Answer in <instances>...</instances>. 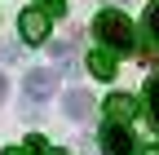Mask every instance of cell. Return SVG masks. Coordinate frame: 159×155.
Returning a JSON list of instances; mask_svg holds the SVG:
<instances>
[{"label":"cell","instance_id":"14","mask_svg":"<svg viewBox=\"0 0 159 155\" xmlns=\"http://www.w3.org/2000/svg\"><path fill=\"white\" fill-rule=\"evenodd\" d=\"M0 155H27V151H0Z\"/></svg>","mask_w":159,"mask_h":155},{"label":"cell","instance_id":"10","mask_svg":"<svg viewBox=\"0 0 159 155\" xmlns=\"http://www.w3.org/2000/svg\"><path fill=\"white\" fill-rule=\"evenodd\" d=\"M35 5L44 9L49 18H62V13H66V0H35Z\"/></svg>","mask_w":159,"mask_h":155},{"label":"cell","instance_id":"9","mask_svg":"<svg viewBox=\"0 0 159 155\" xmlns=\"http://www.w3.org/2000/svg\"><path fill=\"white\" fill-rule=\"evenodd\" d=\"M146 35H150V45L159 49V0H150V9H146Z\"/></svg>","mask_w":159,"mask_h":155},{"label":"cell","instance_id":"16","mask_svg":"<svg viewBox=\"0 0 159 155\" xmlns=\"http://www.w3.org/2000/svg\"><path fill=\"white\" fill-rule=\"evenodd\" d=\"M49 155H66V151H49Z\"/></svg>","mask_w":159,"mask_h":155},{"label":"cell","instance_id":"1","mask_svg":"<svg viewBox=\"0 0 159 155\" xmlns=\"http://www.w3.org/2000/svg\"><path fill=\"white\" fill-rule=\"evenodd\" d=\"M93 35H97L106 49H115V53H133V45H137V40H133V22H128L119 9H102V13H97V18H93Z\"/></svg>","mask_w":159,"mask_h":155},{"label":"cell","instance_id":"5","mask_svg":"<svg viewBox=\"0 0 159 155\" xmlns=\"http://www.w3.org/2000/svg\"><path fill=\"white\" fill-rule=\"evenodd\" d=\"M106 115L119 120V124H128L133 115H137V102L128 98V93H111V98H106Z\"/></svg>","mask_w":159,"mask_h":155},{"label":"cell","instance_id":"4","mask_svg":"<svg viewBox=\"0 0 159 155\" xmlns=\"http://www.w3.org/2000/svg\"><path fill=\"white\" fill-rule=\"evenodd\" d=\"M53 84H57V71H27V80H22V89H27L31 102H44L53 93Z\"/></svg>","mask_w":159,"mask_h":155},{"label":"cell","instance_id":"2","mask_svg":"<svg viewBox=\"0 0 159 155\" xmlns=\"http://www.w3.org/2000/svg\"><path fill=\"white\" fill-rule=\"evenodd\" d=\"M97 142H102V155H137V138L128 133V124H119V120H111Z\"/></svg>","mask_w":159,"mask_h":155},{"label":"cell","instance_id":"7","mask_svg":"<svg viewBox=\"0 0 159 155\" xmlns=\"http://www.w3.org/2000/svg\"><path fill=\"white\" fill-rule=\"evenodd\" d=\"M89 71L97 75V80H111V75H115V49H97V53H89Z\"/></svg>","mask_w":159,"mask_h":155},{"label":"cell","instance_id":"8","mask_svg":"<svg viewBox=\"0 0 159 155\" xmlns=\"http://www.w3.org/2000/svg\"><path fill=\"white\" fill-rule=\"evenodd\" d=\"M146 106H150V124L159 129V75L146 80Z\"/></svg>","mask_w":159,"mask_h":155},{"label":"cell","instance_id":"13","mask_svg":"<svg viewBox=\"0 0 159 155\" xmlns=\"http://www.w3.org/2000/svg\"><path fill=\"white\" fill-rule=\"evenodd\" d=\"M5 93H9V80H5V71H0V102H5Z\"/></svg>","mask_w":159,"mask_h":155},{"label":"cell","instance_id":"15","mask_svg":"<svg viewBox=\"0 0 159 155\" xmlns=\"http://www.w3.org/2000/svg\"><path fill=\"white\" fill-rule=\"evenodd\" d=\"M146 155H159V146H150V151H146Z\"/></svg>","mask_w":159,"mask_h":155},{"label":"cell","instance_id":"6","mask_svg":"<svg viewBox=\"0 0 159 155\" xmlns=\"http://www.w3.org/2000/svg\"><path fill=\"white\" fill-rule=\"evenodd\" d=\"M62 106H66V115H71V120H89V115H93V98H89L84 89H71Z\"/></svg>","mask_w":159,"mask_h":155},{"label":"cell","instance_id":"3","mask_svg":"<svg viewBox=\"0 0 159 155\" xmlns=\"http://www.w3.org/2000/svg\"><path fill=\"white\" fill-rule=\"evenodd\" d=\"M18 31H22V40H27V45H44V40H49V13L40 9V5L22 9V18H18Z\"/></svg>","mask_w":159,"mask_h":155},{"label":"cell","instance_id":"12","mask_svg":"<svg viewBox=\"0 0 159 155\" xmlns=\"http://www.w3.org/2000/svg\"><path fill=\"white\" fill-rule=\"evenodd\" d=\"M75 53V40H53V58H71Z\"/></svg>","mask_w":159,"mask_h":155},{"label":"cell","instance_id":"11","mask_svg":"<svg viewBox=\"0 0 159 155\" xmlns=\"http://www.w3.org/2000/svg\"><path fill=\"white\" fill-rule=\"evenodd\" d=\"M27 155H49V142L40 138V133H31L27 138Z\"/></svg>","mask_w":159,"mask_h":155}]
</instances>
